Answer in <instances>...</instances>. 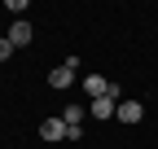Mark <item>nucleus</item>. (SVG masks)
<instances>
[{"instance_id": "1", "label": "nucleus", "mask_w": 158, "mask_h": 149, "mask_svg": "<svg viewBox=\"0 0 158 149\" xmlns=\"http://www.w3.org/2000/svg\"><path fill=\"white\" fill-rule=\"evenodd\" d=\"M114 119H118V123H141V119H145V105L136 101V97H132V101L123 97V101H118V114H114Z\"/></svg>"}, {"instance_id": "2", "label": "nucleus", "mask_w": 158, "mask_h": 149, "mask_svg": "<svg viewBox=\"0 0 158 149\" xmlns=\"http://www.w3.org/2000/svg\"><path fill=\"white\" fill-rule=\"evenodd\" d=\"M31 40H35V31H31V22H27V18H18V22L9 26V44H13V48H27Z\"/></svg>"}, {"instance_id": "3", "label": "nucleus", "mask_w": 158, "mask_h": 149, "mask_svg": "<svg viewBox=\"0 0 158 149\" xmlns=\"http://www.w3.org/2000/svg\"><path fill=\"white\" fill-rule=\"evenodd\" d=\"M118 114V97H97L88 105V119H114Z\"/></svg>"}, {"instance_id": "4", "label": "nucleus", "mask_w": 158, "mask_h": 149, "mask_svg": "<svg viewBox=\"0 0 158 149\" xmlns=\"http://www.w3.org/2000/svg\"><path fill=\"white\" fill-rule=\"evenodd\" d=\"M40 140H66V119H44L40 123Z\"/></svg>"}, {"instance_id": "5", "label": "nucleus", "mask_w": 158, "mask_h": 149, "mask_svg": "<svg viewBox=\"0 0 158 149\" xmlns=\"http://www.w3.org/2000/svg\"><path fill=\"white\" fill-rule=\"evenodd\" d=\"M48 88H57V92H66V88H75V70H66V66H57V70H48Z\"/></svg>"}, {"instance_id": "6", "label": "nucleus", "mask_w": 158, "mask_h": 149, "mask_svg": "<svg viewBox=\"0 0 158 149\" xmlns=\"http://www.w3.org/2000/svg\"><path fill=\"white\" fill-rule=\"evenodd\" d=\"M110 88H114V83H110V79H101V74H88V79H84V92H88L92 101H97V97H106Z\"/></svg>"}, {"instance_id": "7", "label": "nucleus", "mask_w": 158, "mask_h": 149, "mask_svg": "<svg viewBox=\"0 0 158 149\" xmlns=\"http://www.w3.org/2000/svg\"><path fill=\"white\" fill-rule=\"evenodd\" d=\"M62 119H66V127H84L88 110H84V105H66V110H62Z\"/></svg>"}, {"instance_id": "8", "label": "nucleus", "mask_w": 158, "mask_h": 149, "mask_svg": "<svg viewBox=\"0 0 158 149\" xmlns=\"http://www.w3.org/2000/svg\"><path fill=\"white\" fill-rule=\"evenodd\" d=\"M13 57V44H9V35H0V62H9Z\"/></svg>"}]
</instances>
